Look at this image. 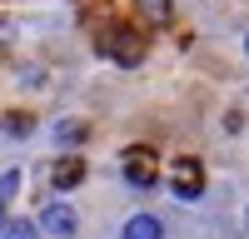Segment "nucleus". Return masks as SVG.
I'll return each mask as SVG.
<instances>
[{
  "instance_id": "nucleus-12",
  "label": "nucleus",
  "mask_w": 249,
  "mask_h": 239,
  "mask_svg": "<svg viewBox=\"0 0 249 239\" xmlns=\"http://www.w3.org/2000/svg\"><path fill=\"white\" fill-rule=\"evenodd\" d=\"M244 50H249V40H244Z\"/></svg>"
},
{
  "instance_id": "nucleus-2",
  "label": "nucleus",
  "mask_w": 249,
  "mask_h": 239,
  "mask_svg": "<svg viewBox=\"0 0 249 239\" xmlns=\"http://www.w3.org/2000/svg\"><path fill=\"white\" fill-rule=\"evenodd\" d=\"M124 179H130L135 189H150L160 179V165H155V150H124Z\"/></svg>"
},
{
  "instance_id": "nucleus-5",
  "label": "nucleus",
  "mask_w": 249,
  "mask_h": 239,
  "mask_svg": "<svg viewBox=\"0 0 249 239\" xmlns=\"http://www.w3.org/2000/svg\"><path fill=\"white\" fill-rule=\"evenodd\" d=\"M40 224H45L50 234H60V239H65V234H75V209H70V205H45Z\"/></svg>"
},
{
  "instance_id": "nucleus-4",
  "label": "nucleus",
  "mask_w": 249,
  "mask_h": 239,
  "mask_svg": "<svg viewBox=\"0 0 249 239\" xmlns=\"http://www.w3.org/2000/svg\"><path fill=\"white\" fill-rule=\"evenodd\" d=\"M50 179H55V189H75L80 179H85V159H75V154H65V159H55V170H50Z\"/></svg>"
},
{
  "instance_id": "nucleus-6",
  "label": "nucleus",
  "mask_w": 249,
  "mask_h": 239,
  "mask_svg": "<svg viewBox=\"0 0 249 239\" xmlns=\"http://www.w3.org/2000/svg\"><path fill=\"white\" fill-rule=\"evenodd\" d=\"M124 239H164V224L155 214H135L130 224H124Z\"/></svg>"
},
{
  "instance_id": "nucleus-3",
  "label": "nucleus",
  "mask_w": 249,
  "mask_h": 239,
  "mask_svg": "<svg viewBox=\"0 0 249 239\" xmlns=\"http://www.w3.org/2000/svg\"><path fill=\"white\" fill-rule=\"evenodd\" d=\"M175 194L179 199H199L204 194V165L199 159H190V154L175 159Z\"/></svg>"
},
{
  "instance_id": "nucleus-11",
  "label": "nucleus",
  "mask_w": 249,
  "mask_h": 239,
  "mask_svg": "<svg viewBox=\"0 0 249 239\" xmlns=\"http://www.w3.org/2000/svg\"><path fill=\"white\" fill-rule=\"evenodd\" d=\"M15 189H20V170H5V199H15Z\"/></svg>"
},
{
  "instance_id": "nucleus-10",
  "label": "nucleus",
  "mask_w": 249,
  "mask_h": 239,
  "mask_svg": "<svg viewBox=\"0 0 249 239\" xmlns=\"http://www.w3.org/2000/svg\"><path fill=\"white\" fill-rule=\"evenodd\" d=\"M5 239H35V224H25V219H5Z\"/></svg>"
},
{
  "instance_id": "nucleus-9",
  "label": "nucleus",
  "mask_w": 249,
  "mask_h": 239,
  "mask_svg": "<svg viewBox=\"0 0 249 239\" xmlns=\"http://www.w3.org/2000/svg\"><path fill=\"white\" fill-rule=\"evenodd\" d=\"M55 139H60V145H80V139H85V125H65V120H60V125H55Z\"/></svg>"
},
{
  "instance_id": "nucleus-8",
  "label": "nucleus",
  "mask_w": 249,
  "mask_h": 239,
  "mask_svg": "<svg viewBox=\"0 0 249 239\" xmlns=\"http://www.w3.org/2000/svg\"><path fill=\"white\" fill-rule=\"evenodd\" d=\"M140 15L160 25V20H170V0H140Z\"/></svg>"
},
{
  "instance_id": "nucleus-1",
  "label": "nucleus",
  "mask_w": 249,
  "mask_h": 239,
  "mask_svg": "<svg viewBox=\"0 0 249 239\" xmlns=\"http://www.w3.org/2000/svg\"><path fill=\"white\" fill-rule=\"evenodd\" d=\"M100 50H105L115 65H140L144 60V40L135 35V30H124V25H115L105 40H100Z\"/></svg>"
},
{
  "instance_id": "nucleus-7",
  "label": "nucleus",
  "mask_w": 249,
  "mask_h": 239,
  "mask_svg": "<svg viewBox=\"0 0 249 239\" xmlns=\"http://www.w3.org/2000/svg\"><path fill=\"white\" fill-rule=\"evenodd\" d=\"M30 130H35V120H30V115H20V110H10V115H5V135H15V139H20V135H30Z\"/></svg>"
}]
</instances>
